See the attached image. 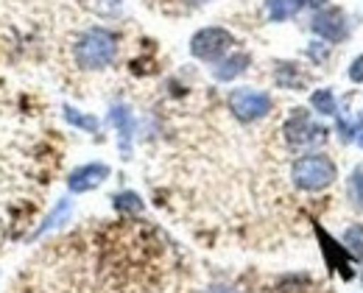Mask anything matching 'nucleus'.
<instances>
[{"instance_id":"obj_7","label":"nucleus","mask_w":363,"mask_h":293,"mask_svg":"<svg viewBox=\"0 0 363 293\" xmlns=\"http://www.w3.org/2000/svg\"><path fill=\"white\" fill-rule=\"evenodd\" d=\"M109 179V165L104 162H87L82 168H76L67 179V190L70 193H90L95 188H101Z\"/></svg>"},{"instance_id":"obj_6","label":"nucleus","mask_w":363,"mask_h":293,"mask_svg":"<svg viewBox=\"0 0 363 293\" xmlns=\"http://www.w3.org/2000/svg\"><path fill=\"white\" fill-rule=\"evenodd\" d=\"M311 28H313V34H318V37H321L324 42H330V45L344 42V40L350 37V23H347V14H344L341 8H335V6L316 11V14H313Z\"/></svg>"},{"instance_id":"obj_3","label":"nucleus","mask_w":363,"mask_h":293,"mask_svg":"<svg viewBox=\"0 0 363 293\" xmlns=\"http://www.w3.org/2000/svg\"><path fill=\"white\" fill-rule=\"evenodd\" d=\"M227 106L235 120L240 123H257L263 117H269L274 109V100L269 93L255 90V87H238L227 96Z\"/></svg>"},{"instance_id":"obj_17","label":"nucleus","mask_w":363,"mask_h":293,"mask_svg":"<svg viewBox=\"0 0 363 293\" xmlns=\"http://www.w3.org/2000/svg\"><path fill=\"white\" fill-rule=\"evenodd\" d=\"M350 201L358 209H363V165H358L352 171V176H350Z\"/></svg>"},{"instance_id":"obj_10","label":"nucleus","mask_w":363,"mask_h":293,"mask_svg":"<svg viewBox=\"0 0 363 293\" xmlns=\"http://www.w3.org/2000/svg\"><path fill=\"white\" fill-rule=\"evenodd\" d=\"M70 212H73V204H70V198H59L56 204H53V209L48 212V218L37 226V232L31 235V241H37V238H43L48 232H53V229H59L67 218H70Z\"/></svg>"},{"instance_id":"obj_8","label":"nucleus","mask_w":363,"mask_h":293,"mask_svg":"<svg viewBox=\"0 0 363 293\" xmlns=\"http://www.w3.org/2000/svg\"><path fill=\"white\" fill-rule=\"evenodd\" d=\"M109 123L118 129L121 151H123V156L129 159V154H132V137H135V115H132V109H129L126 103H115V106L109 109Z\"/></svg>"},{"instance_id":"obj_18","label":"nucleus","mask_w":363,"mask_h":293,"mask_svg":"<svg viewBox=\"0 0 363 293\" xmlns=\"http://www.w3.org/2000/svg\"><path fill=\"white\" fill-rule=\"evenodd\" d=\"M277 84L291 87V90L302 87V79H296V64H279L277 67Z\"/></svg>"},{"instance_id":"obj_2","label":"nucleus","mask_w":363,"mask_h":293,"mask_svg":"<svg viewBox=\"0 0 363 293\" xmlns=\"http://www.w3.org/2000/svg\"><path fill=\"white\" fill-rule=\"evenodd\" d=\"M291 179L299 190L318 193V190H327L338 179V168L327 154H302L291 165Z\"/></svg>"},{"instance_id":"obj_21","label":"nucleus","mask_w":363,"mask_h":293,"mask_svg":"<svg viewBox=\"0 0 363 293\" xmlns=\"http://www.w3.org/2000/svg\"><path fill=\"white\" fill-rule=\"evenodd\" d=\"M327 0H305V6H313V8H318V6H324Z\"/></svg>"},{"instance_id":"obj_12","label":"nucleus","mask_w":363,"mask_h":293,"mask_svg":"<svg viewBox=\"0 0 363 293\" xmlns=\"http://www.w3.org/2000/svg\"><path fill=\"white\" fill-rule=\"evenodd\" d=\"M335 132L344 137V140H358V134L363 132V115L355 112V115H335Z\"/></svg>"},{"instance_id":"obj_23","label":"nucleus","mask_w":363,"mask_h":293,"mask_svg":"<svg viewBox=\"0 0 363 293\" xmlns=\"http://www.w3.org/2000/svg\"><path fill=\"white\" fill-rule=\"evenodd\" d=\"M358 146L363 148V132H361V134H358Z\"/></svg>"},{"instance_id":"obj_19","label":"nucleus","mask_w":363,"mask_h":293,"mask_svg":"<svg viewBox=\"0 0 363 293\" xmlns=\"http://www.w3.org/2000/svg\"><path fill=\"white\" fill-rule=\"evenodd\" d=\"M347 76H350V81H355V84H363V53L352 59V64H350Z\"/></svg>"},{"instance_id":"obj_24","label":"nucleus","mask_w":363,"mask_h":293,"mask_svg":"<svg viewBox=\"0 0 363 293\" xmlns=\"http://www.w3.org/2000/svg\"><path fill=\"white\" fill-rule=\"evenodd\" d=\"M190 3H207V0H190Z\"/></svg>"},{"instance_id":"obj_5","label":"nucleus","mask_w":363,"mask_h":293,"mask_svg":"<svg viewBox=\"0 0 363 293\" xmlns=\"http://www.w3.org/2000/svg\"><path fill=\"white\" fill-rule=\"evenodd\" d=\"M235 45V37L229 34L227 28H218V25H210V28H201L193 34L190 40V53L199 59V62H210L216 64L218 59H224L229 50Z\"/></svg>"},{"instance_id":"obj_4","label":"nucleus","mask_w":363,"mask_h":293,"mask_svg":"<svg viewBox=\"0 0 363 293\" xmlns=\"http://www.w3.org/2000/svg\"><path fill=\"white\" fill-rule=\"evenodd\" d=\"M282 134L291 148H311L327 140V129L318 126L308 109H294L288 115V120L282 123Z\"/></svg>"},{"instance_id":"obj_11","label":"nucleus","mask_w":363,"mask_h":293,"mask_svg":"<svg viewBox=\"0 0 363 293\" xmlns=\"http://www.w3.org/2000/svg\"><path fill=\"white\" fill-rule=\"evenodd\" d=\"M305 0H266V14L272 23H285V20H294L299 11H302Z\"/></svg>"},{"instance_id":"obj_1","label":"nucleus","mask_w":363,"mask_h":293,"mask_svg":"<svg viewBox=\"0 0 363 293\" xmlns=\"http://www.w3.org/2000/svg\"><path fill=\"white\" fill-rule=\"evenodd\" d=\"M73 56L82 70H104L118 56V37L106 28H90L76 40Z\"/></svg>"},{"instance_id":"obj_20","label":"nucleus","mask_w":363,"mask_h":293,"mask_svg":"<svg viewBox=\"0 0 363 293\" xmlns=\"http://www.w3.org/2000/svg\"><path fill=\"white\" fill-rule=\"evenodd\" d=\"M327 50H330V45H324V42H311V59L313 62H324V56H327Z\"/></svg>"},{"instance_id":"obj_13","label":"nucleus","mask_w":363,"mask_h":293,"mask_svg":"<svg viewBox=\"0 0 363 293\" xmlns=\"http://www.w3.org/2000/svg\"><path fill=\"white\" fill-rule=\"evenodd\" d=\"M311 106H313V112L318 115H324V117H335L338 115V100H335V93L333 90H316L313 96H311Z\"/></svg>"},{"instance_id":"obj_9","label":"nucleus","mask_w":363,"mask_h":293,"mask_svg":"<svg viewBox=\"0 0 363 293\" xmlns=\"http://www.w3.org/2000/svg\"><path fill=\"white\" fill-rule=\"evenodd\" d=\"M252 64V56L246 50H235V53H227L224 59L216 62L213 67V79L216 81H235L238 76H243Z\"/></svg>"},{"instance_id":"obj_22","label":"nucleus","mask_w":363,"mask_h":293,"mask_svg":"<svg viewBox=\"0 0 363 293\" xmlns=\"http://www.w3.org/2000/svg\"><path fill=\"white\" fill-rule=\"evenodd\" d=\"M210 293H238V291H232V288H216V291H210Z\"/></svg>"},{"instance_id":"obj_14","label":"nucleus","mask_w":363,"mask_h":293,"mask_svg":"<svg viewBox=\"0 0 363 293\" xmlns=\"http://www.w3.org/2000/svg\"><path fill=\"white\" fill-rule=\"evenodd\" d=\"M65 120H67L70 126H76V129L90 132V134H95V132L101 129L98 117H92V115H87V112H79V109H73V106H67V103H65Z\"/></svg>"},{"instance_id":"obj_15","label":"nucleus","mask_w":363,"mask_h":293,"mask_svg":"<svg viewBox=\"0 0 363 293\" xmlns=\"http://www.w3.org/2000/svg\"><path fill=\"white\" fill-rule=\"evenodd\" d=\"M344 248H347L355 260H363V224H352V226L344 232Z\"/></svg>"},{"instance_id":"obj_16","label":"nucleus","mask_w":363,"mask_h":293,"mask_svg":"<svg viewBox=\"0 0 363 293\" xmlns=\"http://www.w3.org/2000/svg\"><path fill=\"white\" fill-rule=\"evenodd\" d=\"M115 209H121V212H143V198L132 190H126V193H118L115 198Z\"/></svg>"}]
</instances>
